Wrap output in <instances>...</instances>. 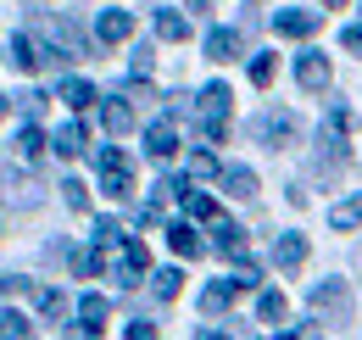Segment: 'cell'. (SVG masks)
Instances as JSON below:
<instances>
[{"mask_svg": "<svg viewBox=\"0 0 362 340\" xmlns=\"http://www.w3.org/2000/svg\"><path fill=\"white\" fill-rule=\"evenodd\" d=\"M95 168H100V190H106L112 201H129V196H134V168H129V157H123L117 145H106V151L95 157Z\"/></svg>", "mask_w": 362, "mask_h": 340, "instance_id": "1", "label": "cell"}, {"mask_svg": "<svg viewBox=\"0 0 362 340\" xmlns=\"http://www.w3.org/2000/svg\"><path fill=\"white\" fill-rule=\"evenodd\" d=\"M228 101H234L228 84H206V89H201V134H206L212 145L228 134Z\"/></svg>", "mask_w": 362, "mask_h": 340, "instance_id": "2", "label": "cell"}, {"mask_svg": "<svg viewBox=\"0 0 362 340\" xmlns=\"http://www.w3.org/2000/svg\"><path fill=\"white\" fill-rule=\"evenodd\" d=\"M145 268H151V251H145V240H139V234H123L112 279H117V285H139V279H145Z\"/></svg>", "mask_w": 362, "mask_h": 340, "instance_id": "3", "label": "cell"}, {"mask_svg": "<svg viewBox=\"0 0 362 340\" xmlns=\"http://www.w3.org/2000/svg\"><path fill=\"white\" fill-rule=\"evenodd\" d=\"M313 307L323 312V318H334V324H351V290L340 285V279H323L313 290Z\"/></svg>", "mask_w": 362, "mask_h": 340, "instance_id": "4", "label": "cell"}, {"mask_svg": "<svg viewBox=\"0 0 362 340\" xmlns=\"http://www.w3.org/2000/svg\"><path fill=\"white\" fill-rule=\"evenodd\" d=\"M50 62H56V50H45L40 40H28V34L11 40V67H17V73H40V67H50Z\"/></svg>", "mask_w": 362, "mask_h": 340, "instance_id": "5", "label": "cell"}, {"mask_svg": "<svg viewBox=\"0 0 362 340\" xmlns=\"http://www.w3.org/2000/svg\"><path fill=\"white\" fill-rule=\"evenodd\" d=\"M173 151H179V128H173V118H162V123L145 128V157H151V162H168Z\"/></svg>", "mask_w": 362, "mask_h": 340, "instance_id": "6", "label": "cell"}, {"mask_svg": "<svg viewBox=\"0 0 362 340\" xmlns=\"http://www.w3.org/2000/svg\"><path fill=\"white\" fill-rule=\"evenodd\" d=\"M273 28H279V34H290V40H313L317 28H323V17H317V11H279V17H273Z\"/></svg>", "mask_w": 362, "mask_h": 340, "instance_id": "7", "label": "cell"}, {"mask_svg": "<svg viewBox=\"0 0 362 340\" xmlns=\"http://www.w3.org/2000/svg\"><path fill=\"white\" fill-rule=\"evenodd\" d=\"M129 34H134V17H129V11H100V17H95V40L100 45H123Z\"/></svg>", "mask_w": 362, "mask_h": 340, "instance_id": "8", "label": "cell"}, {"mask_svg": "<svg viewBox=\"0 0 362 340\" xmlns=\"http://www.w3.org/2000/svg\"><path fill=\"white\" fill-rule=\"evenodd\" d=\"M257 140L273 145V151H279V145H290V140H296V118H290V112H268V118L257 123Z\"/></svg>", "mask_w": 362, "mask_h": 340, "instance_id": "9", "label": "cell"}, {"mask_svg": "<svg viewBox=\"0 0 362 340\" xmlns=\"http://www.w3.org/2000/svg\"><path fill=\"white\" fill-rule=\"evenodd\" d=\"M296 79H301V89H329V56L307 50V56L296 62Z\"/></svg>", "mask_w": 362, "mask_h": 340, "instance_id": "10", "label": "cell"}, {"mask_svg": "<svg viewBox=\"0 0 362 340\" xmlns=\"http://www.w3.org/2000/svg\"><path fill=\"white\" fill-rule=\"evenodd\" d=\"M100 123H106V134H129L134 128V106L123 95H112V101H100Z\"/></svg>", "mask_w": 362, "mask_h": 340, "instance_id": "11", "label": "cell"}, {"mask_svg": "<svg viewBox=\"0 0 362 340\" xmlns=\"http://www.w3.org/2000/svg\"><path fill=\"white\" fill-rule=\"evenodd\" d=\"M212 234H218L212 246H218L223 256H245V229H240V223H228V217H218V223H212Z\"/></svg>", "mask_w": 362, "mask_h": 340, "instance_id": "12", "label": "cell"}, {"mask_svg": "<svg viewBox=\"0 0 362 340\" xmlns=\"http://www.w3.org/2000/svg\"><path fill=\"white\" fill-rule=\"evenodd\" d=\"M234 296H240V285H234V273H228V279H212V285L201 290V312H223V307H228Z\"/></svg>", "mask_w": 362, "mask_h": 340, "instance_id": "13", "label": "cell"}, {"mask_svg": "<svg viewBox=\"0 0 362 340\" xmlns=\"http://www.w3.org/2000/svg\"><path fill=\"white\" fill-rule=\"evenodd\" d=\"M240 34H234V28H212V34H206V56H212V62H234V56H240Z\"/></svg>", "mask_w": 362, "mask_h": 340, "instance_id": "14", "label": "cell"}, {"mask_svg": "<svg viewBox=\"0 0 362 340\" xmlns=\"http://www.w3.org/2000/svg\"><path fill=\"white\" fill-rule=\"evenodd\" d=\"M273 262H279L284 273H296V268L307 262V240H301V234H284V240L273 246Z\"/></svg>", "mask_w": 362, "mask_h": 340, "instance_id": "15", "label": "cell"}, {"mask_svg": "<svg viewBox=\"0 0 362 340\" xmlns=\"http://www.w3.org/2000/svg\"><path fill=\"white\" fill-rule=\"evenodd\" d=\"M50 151H56V157H78V151H84V123H62L50 134Z\"/></svg>", "mask_w": 362, "mask_h": 340, "instance_id": "16", "label": "cell"}, {"mask_svg": "<svg viewBox=\"0 0 362 340\" xmlns=\"http://www.w3.org/2000/svg\"><path fill=\"white\" fill-rule=\"evenodd\" d=\"M329 223H334L340 234H346V229H362V190H357V196H346L340 207H329Z\"/></svg>", "mask_w": 362, "mask_h": 340, "instance_id": "17", "label": "cell"}, {"mask_svg": "<svg viewBox=\"0 0 362 340\" xmlns=\"http://www.w3.org/2000/svg\"><path fill=\"white\" fill-rule=\"evenodd\" d=\"M56 95H62V101H67L73 112L95 106V84H90V79H62V89H56Z\"/></svg>", "mask_w": 362, "mask_h": 340, "instance_id": "18", "label": "cell"}, {"mask_svg": "<svg viewBox=\"0 0 362 340\" xmlns=\"http://www.w3.org/2000/svg\"><path fill=\"white\" fill-rule=\"evenodd\" d=\"M151 28H156V34H162V40H189V23H184L179 11H162V6H156V17H151Z\"/></svg>", "mask_w": 362, "mask_h": 340, "instance_id": "19", "label": "cell"}, {"mask_svg": "<svg viewBox=\"0 0 362 340\" xmlns=\"http://www.w3.org/2000/svg\"><path fill=\"white\" fill-rule=\"evenodd\" d=\"M0 340H34V324L17 307H0Z\"/></svg>", "mask_w": 362, "mask_h": 340, "instance_id": "20", "label": "cell"}, {"mask_svg": "<svg viewBox=\"0 0 362 340\" xmlns=\"http://www.w3.org/2000/svg\"><path fill=\"white\" fill-rule=\"evenodd\" d=\"M218 178H223L228 196H240V201H245V196H257V173H251V168H223Z\"/></svg>", "mask_w": 362, "mask_h": 340, "instance_id": "21", "label": "cell"}, {"mask_svg": "<svg viewBox=\"0 0 362 340\" xmlns=\"http://www.w3.org/2000/svg\"><path fill=\"white\" fill-rule=\"evenodd\" d=\"M168 246L179 256H201V234H195V223H173L168 229Z\"/></svg>", "mask_w": 362, "mask_h": 340, "instance_id": "22", "label": "cell"}, {"mask_svg": "<svg viewBox=\"0 0 362 340\" xmlns=\"http://www.w3.org/2000/svg\"><path fill=\"white\" fill-rule=\"evenodd\" d=\"M184 217H189V223H218L212 196H195V190H184Z\"/></svg>", "mask_w": 362, "mask_h": 340, "instance_id": "23", "label": "cell"}, {"mask_svg": "<svg viewBox=\"0 0 362 340\" xmlns=\"http://www.w3.org/2000/svg\"><path fill=\"white\" fill-rule=\"evenodd\" d=\"M11 145H17V157H23V162H34V157L45 151V134H40L34 123H23V128H17V140H11Z\"/></svg>", "mask_w": 362, "mask_h": 340, "instance_id": "24", "label": "cell"}, {"mask_svg": "<svg viewBox=\"0 0 362 340\" xmlns=\"http://www.w3.org/2000/svg\"><path fill=\"white\" fill-rule=\"evenodd\" d=\"M284 312H290V301L279 296V290H262V296H257V318H262V324H279Z\"/></svg>", "mask_w": 362, "mask_h": 340, "instance_id": "25", "label": "cell"}, {"mask_svg": "<svg viewBox=\"0 0 362 340\" xmlns=\"http://www.w3.org/2000/svg\"><path fill=\"white\" fill-rule=\"evenodd\" d=\"M179 285H184V273H179V268H156V273H151V290H156L162 301H173V296H179Z\"/></svg>", "mask_w": 362, "mask_h": 340, "instance_id": "26", "label": "cell"}, {"mask_svg": "<svg viewBox=\"0 0 362 340\" xmlns=\"http://www.w3.org/2000/svg\"><path fill=\"white\" fill-rule=\"evenodd\" d=\"M106 312H112V301L100 296V290H90V296L78 301V318H84V324H106Z\"/></svg>", "mask_w": 362, "mask_h": 340, "instance_id": "27", "label": "cell"}, {"mask_svg": "<svg viewBox=\"0 0 362 340\" xmlns=\"http://www.w3.org/2000/svg\"><path fill=\"white\" fill-rule=\"evenodd\" d=\"M50 34H56V40L67 45V50H73V56H90V40H84V34H78V28H73V23H56V28H50Z\"/></svg>", "mask_w": 362, "mask_h": 340, "instance_id": "28", "label": "cell"}, {"mask_svg": "<svg viewBox=\"0 0 362 340\" xmlns=\"http://www.w3.org/2000/svg\"><path fill=\"white\" fill-rule=\"evenodd\" d=\"M95 246H100V251H112V246H123V229H117L112 217H100V223H95Z\"/></svg>", "mask_w": 362, "mask_h": 340, "instance_id": "29", "label": "cell"}, {"mask_svg": "<svg viewBox=\"0 0 362 340\" xmlns=\"http://www.w3.org/2000/svg\"><path fill=\"white\" fill-rule=\"evenodd\" d=\"M34 301H40L45 318H62V312H67V296H62V290H34Z\"/></svg>", "mask_w": 362, "mask_h": 340, "instance_id": "30", "label": "cell"}, {"mask_svg": "<svg viewBox=\"0 0 362 340\" xmlns=\"http://www.w3.org/2000/svg\"><path fill=\"white\" fill-rule=\"evenodd\" d=\"M62 196H67V207H73V212H90V190H84L78 178H67V184H62Z\"/></svg>", "mask_w": 362, "mask_h": 340, "instance_id": "31", "label": "cell"}, {"mask_svg": "<svg viewBox=\"0 0 362 340\" xmlns=\"http://www.w3.org/2000/svg\"><path fill=\"white\" fill-rule=\"evenodd\" d=\"M212 173H223L212 162V151H195V157H189V178H212Z\"/></svg>", "mask_w": 362, "mask_h": 340, "instance_id": "32", "label": "cell"}, {"mask_svg": "<svg viewBox=\"0 0 362 340\" xmlns=\"http://www.w3.org/2000/svg\"><path fill=\"white\" fill-rule=\"evenodd\" d=\"M73 273L95 279V273H100V246H95V251H78V256H73Z\"/></svg>", "mask_w": 362, "mask_h": 340, "instance_id": "33", "label": "cell"}, {"mask_svg": "<svg viewBox=\"0 0 362 340\" xmlns=\"http://www.w3.org/2000/svg\"><path fill=\"white\" fill-rule=\"evenodd\" d=\"M273 73H279L273 56H257V62H251V84H273Z\"/></svg>", "mask_w": 362, "mask_h": 340, "instance_id": "34", "label": "cell"}, {"mask_svg": "<svg viewBox=\"0 0 362 340\" xmlns=\"http://www.w3.org/2000/svg\"><path fill=\"white\" fill-rule=\"evenodd\" d=\"M323 128H329V134H346V128H351V106H329Z\"/></svg>", "mask_w": 362, "mask_h": 340, "instance_id": "35", "label": "cell"}, {"mask_svg": "<svg viewBox=\"0 0 362 340\" xmlns=\"http://www.w3.org/2000/svg\"><path fill=\"white\" fill-rule=\"evenodd\" d=\"M129 340H156V324H151V318H134V324H129Z\"/></svg>", "mask_w": 362, "mask_h": 340, "instance_id": "36", "label": "cell"}, {"mask_svg": "<svg viewBox=\"0 0 362 340\" xmlns=\"http://www.w3.org/2000/svg\"><path fill=\"white\" fill-rule=\"evenodd\" d=\"M151 56H156L151 45H139V50H134V79H145V73H151Z\"/></svg>", "mask_w": 362, "mask_h": 340, "instance_id": "37", "label": "cell"}, {"mask_svg": "<svg viewBox=\"0 0 362 340\" xmlns=\"http://www.w3.org/2000/svg\"><path fill=\"white\" fill-rule=\"evenodd\" d=\"M23 112H28V118H40V112H45V95H40V89H28V95H23Z\"/></svg>", "mask_w": 362, "mask_h": 340, "instance_id": "38", "label": "cell"}, {"mask_svg": "<svg viewBox=\"0 0 362 340\" xmlns=\"http://www.w3.org/2000/svg\"><path fill=\"white\" fill-rule=\"evenodd\" d=\"M67 340H100V324H73V329H67Z\"/></svg>", "mask_w": 362, "mask_h": 340, "instance_id": "39", "label": "cell"}, {"mask_svg": "<svg viewBox=\"0 0 362 340\" xmlns=\"http://www.w3.org/2000/svg\"><path fill=\"white\" fill-rule=\"evenodd\" d=\"M257 279H262V273H257V268H251V262H245V268H240V273H234V285H240V290H251V285H257Z\"/></svg>", "mask_w": 362, "mask_h": 340, "instance_id": "40", "label": "cell"}, {"mask_svg": "<svg viewBox=\"0 0 362 340\" xmlns=\"http://www.w3.org/2000/svg\"><path fill=\"white\" fill-rule=\"evenodd\" d=\"M340 45H346V50H357V56H362V28H346V34H340Z\"/></svg>", "mask_w": 362, "mask_h": 340, "instance_id": "41", "label": "cell"}, {"mask_svg": "<svg viewBox=\"0 0 362 340\" xmlns=\"http://www.w3.org/2000/svg\"><path fill=\"white\" fill-rule=\"evenodd\" d=\"M279 340H317V329H313V324H301L296 335H279Z\"/></svg>", "mask_w": 362, "mask_h": 340, "instance_id": "42", "label": "cell"}, {"mask_svg": "<svg viewBox=\"0 0 362 340\" xmlns=\"http://www.w3.org/2000/svg\"><path fill=\"white\" fill-rule=\"evenodd\" d=\"M195 340H228V335H218V329H201V335H195Z\"/></svg>", "mask_w": 362, "mask_h": 340, "instance_id": "43", "label": "cell"}, {"mask_svg": "<svg viewBox=\"0 0 362 340\" xmlns=\"http://www.w3.org/2000/svg\"><path fill=\"white\" fill-rule=\"evenodd\" d=\"M184 6H189V11H206V0H184Z\"/></svg>", "mask_w": 362, "mask_h": 340, "instance_id": "44", "label": "cell"}, {"mask_svg": "<svg viewBox=\"0 0 362 340\" xmlns=\"http://www.w3.org/2000/svg\"><path fill=\"white\" fill-rule=\"evenodd\" d=\"M323 6H346V0H323Z\"/></svg>", "mask_w": 362, "mask_h": 340, "instance_id": "45", "label": "cell"}, {"mask_svg": "<svg viewBox=\"0 0 362 340\" xmlns=\"http://www.w3.org/2000/svg\"><path fill=\"white\" fill-rule=\"evenodd\" d=\"M0 112H6V95H0Z\"/></svg>", "mask_w": 362, "mask_h": 340, "instance_id": "46", "label": "cell"}]
</instances>
